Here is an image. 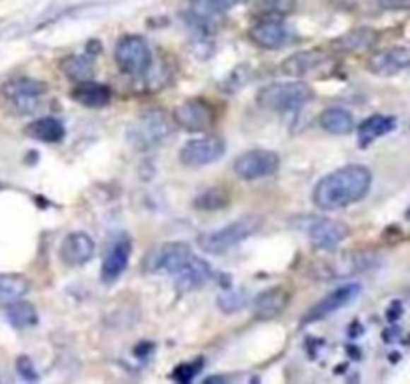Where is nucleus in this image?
I'll use <instances>...</instances> for the list:
<instances>
[{
    "instance_id": "obj_1",
    "label": "nucleus",
    "mask_w": 410,
    "mask_h": 384,
    "mask_svg": "<svg viewBox=\"0 0 410 384\" xmlns=\"http://www.w3.org/2000/svg\"><path fill=\"white\" fill-rule=\"evenodd\" d=\"M373 185V175L366 166L348 164L327 175L312 192V202L320 210H340L363 200Z\"/></svg>"
},
{
    "instance_id": "obj_2",
    "label": "nucleus",
    "mask_w": 410,
    "mask_h": 384,
    "mask_svg": "<svg viewBox=\"0 0 410 384\" xmlns=\"http://www.w3.org/2000/svg\"><path fill=\"white\" fill-rule=\"evenodd\" d=\"M315 98L312 88L306 82H272L262 86L257 94L258 105L274 112H288L308 105Z\"/></svg>"
},
{
    "instance_id": "obj_3",
    "label": "nucleus",
    "mask_w": 410,
    "mask_h": 384,
    "mask_svg": "<svg viewBox=\"0 0 410 384\" xmlns=\"http://www.w3.org/2000/svg\"><path fill=\"white\" fill-rule=\"evenodd\" d=\"M172 124L163 110H148L130 124L127 139L136 151H153L170 136Z\"/></svg>"
},
{
    "instance_id": "obj_4",
    "label": "nucleus",
    "mask_w": 410,
    "mask_h": 384,
    "mask_svg": "<svg viewBox=\"0 0 410 384\" xmlns=\"http://www.w3.org/2000/svg\"><path fill=\"white\" fill-rule=\"evenodd\" d=\"M258 228H260V219H257V216H246V219H240V221L230 222L228 226H224L221 231H214V233L200 236L199 245L204 252L223 255V252L235 248L240 243H245L246 238L252 236Z\"/></svg>"
},
{
    "instance_id": "obj_5",
    "label": "nucleus",
    "mask_w": 410,
    "mask_h": 384,
    "mask_svg": "<svg viewBox=\"0 0 410 384\" xmlns=\"http://www.w3.org/2000/svg\"><path fill=\"white\" fill-rule=\"evenodd\" d=\"M115 59H117V64L122 72L132 74V76H141L151 69L153 52H151L148 42L142 36L127 35L117 42Z\"/></svg>"
},
{
    "instance_id": "obj_6",
    "label": "nucleus",
    "mask_w": 410,
    "mask_h": 384,
    "mask_svg": "<svg viewBox=\"0 0 410 384\" xmlns=\"http://www.w3.org/2000/svg\"><path fill=\"white\" fill-rule=\"evenodd\" d=\"M184 21L202 35H211L221 23V16L230 8L228 0H187Z\"/></svg>"
},
{
    "instance_id": "obj_7",
    "label": "nucleus",
    "mask_w": 410,
    "mask_h": 384,
    "mask_svg": "<svg viewBox=\"0 0 410 384\" xmlns=\"http://www.w3.org/2000/svg\"><path fill=\"white\" fill-rule=\"evenodd\" d=\"M172 118L178 127L184 128L188 132H204V130L214 127V122H216L214 108L200 98H192V100H187V103L176 106Z\"/></svg>"
},
{
    "instance_id": "obj_8",
    "label": "nucleus",
    "mask_w": 410,
    "mask_h": 384,
    "mask_svg": "<svg viewBox=\"0 0 410 384\" xmlns=\"http://www.w3.org/2000/svg\"><path fill=\"white\" fill-rule=\"evenodd\" d=\"M281 166L279 154L272 151H248L235 161V173L242 180H257L272 176Z\"/></svg>"
},
{
    "instance_id": "obj_9",
    "label": "nucleus",
    "mask_w": 410,
    "mask_h": 384,
    "mask_svg": "<svg viewBox=\"0 0 410 384\" xmlns=\"http://www.w3.org/2000/svg\"><path fill=\"white\" fill-rule=\"evenodd\" d=\"M226 151L224 146V140L218 136H202V139L188 140L187 144L180 149V163L184 166H192V168H199V166H206V164L216 163Z\"/></svg>"
},
{
    "instance_id": "obj_10",
    "label": "nucleus",
    "mask_w": 410,
    "mask_h": 384,
    "mask_svg": "<svg viewBox=\"0 0 410 384\" xmlns=\"http://www.w3.org/2000/svg\"><path fill=\"white\" fill-rule=\"evenodd\" d=\"M358 294H361V284H356V282H352V284H342V286H339L336 291H332L330 294H327V296H324V298H322V301L305 316V322L306 325H310V322L324 320L327 316L339 313L340 308H344V306H348L352 301H356Z\"/></svg>"
},
{
    "instance_id": "obj_11",
    "label": "nucleus",
    "mask_w": 410,
    "mask_h": 384,
    "mask_svg": "<svg viewBox=\"0 0 410 384\" xmlns=\"http://www.w3.org/2000/svg\"><path fill=\"white\" fill-rule=\"evenodd\" d=\"M306 233L315 246L322 250H334L348 236V226L344 222L332 221V219H312L310 224L306 226Z\"/></svg>"
},
{
    "instance_id": "obj_12",
    "label": "nucleus",
    "mask_w": 410,
    "mask_h": 384,
    "mask_svg": "<svg viewBox=\"0 0 410 384\" xmlns=\"http://www.w3.org/2000/svg\"><path fill=\"white\" fill-rule=\"evenodd\" d=\"M410 66V47H390L375 52L368 60V70L376 76H392Z\"/></svg>"
},
{
    "instance_id": "obj_13",
    "label": "nucleus",
    "mask_w": 410,
    "mask_h": 384,
    "mask_svg": "<svg viewBox=\"0 0 410 384\" xmlns=\"http://www.w3.org/2000/svg\"><path fill=\"white\" fill-rule=\"evenodd\" d=\"M60 258L69 267H82L94 255L93 238L86 233H71L60 245Z\"/></svg>"
},
{
    "instance_id": "obj_14",
    "label": "nucleus",
    "mask_w": 410,
    "mask_h": 384,
    "mask_svg": "<svg viewBox=\"0 0 410 384\" xmlns=\"http://www.w3.org/2000/svg\"><path fill=\"white\" fill-rule=\"evenodd\" d=\"M212 277L211 264L197 255L188 256L182 268L175 274L176 284L180 291H197L202 284H206Z\"/></svg>"
},
{
    "instance_id": "obj_15",
    "label": "nucleus",
    "mask_w": 410,
    "mask_h": 384,
    "mask_svg": "<svg viewBox=\"0 0 410 384\" xmlns=\"http://www.w3.org/2000/svg\"><path fill=\"white\" fill-rule=\"evenodd\" d=\"M248 36L257 47L264 48V50H276L286 42L288 33L279 18H262L250 28Z\"/></svg>"
},
{
    "instance_id": "obj_16",
    "label": "nucleus",
    "mask_w": 410,
    "mask_h": 384,
    "mask_svg": "<svg viewBox=\"0 0 410 384\" xmlns=\"http://www.w3.org/2000/svg\"><path fill=\"white\" fill-rule=\"evenodd\" d=\"M288 303H291V294L282 286H274L258 294L252 303V313L258 320H272L284 313Z\"/></svg>"
},
{
    "instance_id": "obj_17",
    "label": "nucleus",
    "mask_w": 410,
    "mask_h": 384,
    "mask_svg": "<svg viewBox=\"0 0 410 384\" xmlns=\"http://www.w3.org/2000/svg\"><path fill=\"white\" fill-rule=\"evenodd\" d=\"M192 255V250H190V246L184 245V243H170V245H164L160 246L158 250H156V255L151 256V264L148 268L151 270H164V272H168V274H176L182 264L188 260V256Z\"/></svg>"
},
{
    "instance_id": "obj_18",
    "label": "nucleus",
    "mask_w": 410,
    "mask_h": 384,
    "mask_svg": "<svg viewBox=\"0 0 410 384\" xmlns=\"http://www.w3.org/2000/svg\"><path fill=\"white\" fill-rule=\"evenodd\" d=\"M327 60V54L318 48L312 50H300V52H294L286 60H282L281 70L286 76H294V78H300L306 76L308 72L317 70L322 62Z\"/></svg>"
},
{
    "instance_id": "obj_19",
    "label": "nucleus",
    "mask_w": 410,
    "mask_h": 384,
    "mask_svg": "<svg viewBox=\"0 0 410 384\" xmlns=\"http://www.w3.org/2000/svg\"><path fill=\"white\" fill-rule=\"evenodd\" d=\"M130 260V243L127 238H120L117 240L112 248L108 250L105 262H102V270H100V277H102V282H112L117 280L124 268L129 267Z\"/></svg>"
},
{
    "instance_id": "obj_20",
    "label": "nucleus",
    "mask_w": 410,
    "mask_h": 384,
    "mask_svg": "<svg viewBox=\"0 0 410 384\" xmlns=\"http://www.w3.org/2000/svg\"><path fill=\"white\" fill-rule=\"evenodd\" d=\"M378 40V33L375 28H354L332 40V48L339 52H363L366 48H373Z\"/></svg>"
},
{
    "instance_id": "obj_21",
    "label": "nucleus",
    "mask_w": 410,
    "mask_h": 384,
    "mask_svg": "<svg viewBox=\"0 0 410 384\" xmlns=\"http://www.w3.org/2000/svg\"><path fill=\"white\" fill-rule=\"evenodd\" d=\"M397 128V118L385 117V115H375V117L366 118L363 124L358 127V142L361 146H368L373 144L376 139L385 136L388 132H392Z\"/></svg>"
},
{
    "instance_id": "obj_22",
    "label": "nucleus",
    "mask_w": 410,
    "mask_h": 384,
    "mask_svg": "<svg viewBox=\"0 0 410 384\" xmlns=\"http://www.w3.org/2000/svg\"><path fill=\"white\" fill-rule=\"evenodd\" d=\"M72 98L84 106L98 108V106H106L110 103V88L94 81L78 82L72 91Z\"/></svg>"
},
{
    "instance_id": "obj_23",
    "label": "nucleus",
    "mask_w": 410,
    "mask_h": 384,
    "mask_svg": "<svg viewBox=\"0 0 410 384\" xmlns=\"http://www.w3.org/2000/svg\"><path fill=\"white\" fill-rule=\"evenodd\" d=\"M48 86L45 82L35 81V78H12L8 81L0 93L2 96L11 103V100H16V98H35V96H42L47 94Z\"/></svg>"
},
{
    "instance_id": "obj_24",
    "label": "nucleus",
    "mask_w": 410,
    "mask_h": 384,
    "mask_svg": "<svg viewBox=\"0 0 410 384\" xmlns=\"http://www.w3.org/2000/svg\"><path fill=\"white\" fill-rule=\"evenodd\" d=\"M60 70L66 78L72 82H86L94 78V64L88 57H81V54H71L66 59L60 60Z\"/></svg>"
},
{
    "instance_id": "obj_25",
    "label": "nucleus",
    "mask_w": 410,
    "mask_h": 384,
    "mask_svg": "<svg viewBox=\"0 0 410 384\" xmlns=\"http://www.w3.org/2000/svg\"><path fill=\"white\" fill-rule=\"evenodd\" d=\"M4 316L12 326L16 328H26V326H35L38 322V313H36L35 304L26 303V301H11L4 304Z\"/></svg>"
},
{
    "instance_id": "obj_26",
    "label": "nucleus",
    "mask_w": 410,
    "mask_h": 384,
    "mask_svg": "<svg viewBox=\"0 0 410 384\" xmlns=\"http://www.w3.org/2000/svg\"><path fill=\"white\" fill-rule=\"evenodd\" d=\"M26 134L30 139L42 140V142H60V140L64 139V127L57 118L45 117L35 120L33 124H28Z\"/></svg>"
},
{
    "instance_id": "obj_27",
    "label": "nucleus",
    "mask_w": 410,
    "mask_h": 384,
    "mask_svg": "<svg viewBox=\"0 0 410 384\" xmlns=\"http://www.w3.org/2000/svg\"><path fill=\"white\" fill-rule=\"evenodd\" d=\"M320 127L330 134H348L354 130V118L344 108H327L320 115Z\"/></svg>"
},
{
    "instance_id": "obj_28",
    "label": "nucleus",
    "mask_w": 410,
    "mask_h": 384,
    "mask_svg": "<svg viewBox=\"0 0 410 384\" xmlns=\"http://www.w3.org/2000/svg\"><path fill=\"white\" fill-rule=\"evenodd\" d=\"M30 291V280L16 272H0V301L11 303Z\"/></svg>"
},
{
    "instance_id": "obj_29",
    "label": "nucleus",
    "mask_w": 410,
    "mask_h": 384,
    "mask_svg": "<svg viewBox=\"0 0 410 384\" xmlns=\"http://www.w3.org/2000/svg\"><path fill=\"white\" fill-rule=\"evenodd\" d=\"M296 6V0H250V8L266 18H281L291 14Z\"/></svg>"
},
{
    "instance_id": "obj_30",
    "label": "nucleus",
    "mask_w": 410,
    "mask_h": 384,
    "mask_svg": "<svg viewBox=\"0 0 410 384\" xmlns=\"http://www.w3.org/2000/svg\"><path fill=\"white\" fill-rule=\"evenodd\" d=\"M197 209L199 210H218L224 209L228 204V192L223 190V188H211L206 192H202L199 198H197Z\"/></svg>"
},
{
    "instance_id": "obj_31",
    "label": "nucleus",
    "mask_w": 410,
    "mask_h": 384,
    "mask_svg": "<svg viewBox=\"0 0 410 384\" xmlns=\"http://www.w3.org/2000/svg\"><path fill=\"white\" fill-rule=\"evenodd\" d=\"M245 304H246L245 291H226L223 296H218V308H221L223 313H226V315L238 313Z\"/></svg>"
},
{
    "instance_id": "obj_32",
    "label": "nucleus",
    "mask_w": 410,
    "mask_h": 384,
    "mask_svg": "<svg viewBox=\"0 0 410 384\" xmlns=\"http://www.w3.org/2000/svg\"><path fill=\"white\" fill-rule=\"evenodd\" d=\"M200 366H202V361L190 362V364H180V366H176L172 378H175V380H178V383H182V384L190 383V380H192V378L199 374Z\"/></svg>"
},
{
    "instance_id": "obj_33",
    "label": "nucleus",
    "mask_w": 410,
    "mask_h": 384,
    "mask_svg": "<svg viewBox=\"0 0 410 384\" xmlns=\"http://www.w3.org/2000/svg\"><path fill=\"white\" fill-rule=\"evenodd\" d=\"M16 371H18V374L23 376L24 380H38L35 364H33V361H30L28 356H18V361H16Z\"/></svg>"
},
{
    "instance_id": "obj_34",
    "label": "nucleus",
    "mask_w": 410,
    "mask_h": 384,
    "mask_svg": "<svg viewBox=\"0 0 410 384\" xmlns=\"http://www.w3.org/2000/svg\"><path fill=\"white\" fill-rule=\"evenodd\" d=\"M378 6L385 11H410V0H378Z\"/></svg>"
},
{
    "instance_id": "obj_35",
    "label": "nucleus",
    "mask_w": 410,
    "mask_h": 384,
    "mask_svg": "<svg viewBox=\"0 0 410 384\" xmlns=\"http://www.w3.org/2000/svg\"><path fill=\"white\" fill-rule=\"evenodd\" d=\"M0 188H2V185H0Z\"/></svg>"
}]
</instances>
